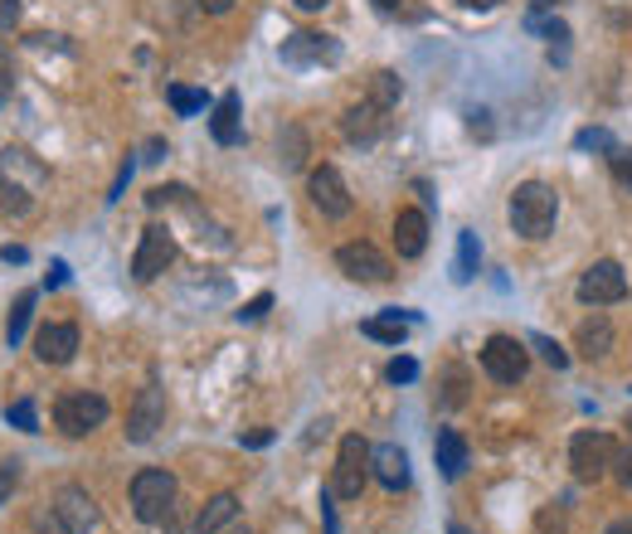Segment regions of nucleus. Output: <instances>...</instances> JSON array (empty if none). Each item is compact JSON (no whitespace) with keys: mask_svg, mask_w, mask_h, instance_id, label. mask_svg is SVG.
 Returning <instances> with one entry per match:
<instances>
[{"mask_svg":"<svg viewBox=\"0 0 632 534\" xmlns=\"http://www.w3.org/2000/svg\"><path fill=\"white\" fill-rule=\"evenodd\" d=\"M394 248H399V258H424L428 248V214L424 209H399L394 214Z\"/></svg>","mask_w":632,"mask_h":534,"instance_id":"dca6fc26","label":"nucleus"},{"mask_svg":"<svg viewBox=\"0 0 632 534\" xmlns=\"http://www.w3.org/2000/svg\"><path fill=\"white\" fill-rule=\"evenodd\" d=\"M268 306H273V292H258L253 302H244L239 321H263V316H268Z\"/></svg>","mask_w":632,"mask_h":534,"instance_id":"473e14b6","label":"nucleus"},{"mask_svg":"<svg viewBox=\"0 0 632 534\" xmlns=\"http://www.w3.org/2000/svg\"><path fill=\"white\" fill-rule=\"evenodd\" d=\"M166 102L176 107V117H200V112H205V93H200V88L171 83V88H166Z\"/></svg>","mask_w":632,"mask_h":534,"instance_id":"a878e982","label":"nucleus"},{"mask_svg":"<svg viewBox=\"0 0 632 534\" xmlns=\"http://www.w3.org/2000/svg\"><path fill=\"white\" fill-rule=\"evenodd\" d=\"M171 258H176V238L166 229H146L142 243H137V258H132V277L137 282L161 277V272L171 268Z\"/></svg>","mask_w":632,"mask_h":534,"instance_id":"9b49d317","label":"nucleus"},{"mask_svg":"<svg viewBox=\"0 0 632 534\" xmlns=\"http://www.w3.org/2000/svg\"><path fill=\"white\" fill-rule=\"evenodd\" d=\"M574 350H579L584 360H603L608 350H613V321H608V316H589V321H579V331H574Z\"/></svg>","mask_w":632,"mask_h":534,"instance_id":"6ab92c4d","label":"nucleus"},{"mask_svg":"<svg viewBox=\"0 0 632 534\" xmlns=\"http://www.w3.org/2000/svg\"><path fill=\"white\" fill-rule=\"evenodd\" d=\"M560 219V195L545 185V180H526V185H516L511 195V229L521 238H550V229H555Z\"/></svg>","mask_w":632,"mask_h":534,"instance_id":"f257e3e1","label":"nucleus"},{"mask_svg":"<svg viewBox=\"0 0 632 534\" xmlns=\"http://www.w3.org/2000/svg\"><path fill=\"white\" fill-rule=\"evenodd\" d=\"M482 370H487L496 384H521L530 374V350L516 336H492L487 345H482Z\"/></svg>","mask_w":632,"mask_h":534,"instance_id":"423d86ee","label":"nucleus"},{"mask_svg":"<svg viewBox=\"0 0 632 534\" xmlns=\"http://www.w3.org/2000/svg\"><path fill=\"white\" fill-rule=\"evenodd\" d=\"M146 161H166V141H151V146H146Z\"/></svg>","mask_w":632,"mask_h":534,"instance_id":"49530a36","label":"nucleus"},{"mask_svg":"<svg viewBox=\"0 0 632 534\" xmlns=\"http://www.w3.org/2000/svg\"><path fill=\"white\" fill-rule=\"evenodd\" d=\"M10 83H15V73H10V49L0 44V102L10 98Z\"/></svg>","mask_w":632,"mask_h":534,"instance_id":"72a5a7b5","label":"nucleus"},{"mask_svg":"<svg viewBox=\"0 0 632 534\" xmlns=\"http://www.w3.org/2000/svg\"><path fill=\"white\" fill-rule=\"evenodd\" d=\"M336 268H341L351 282H365V287H380V282L394 277L390 258L380 253L375 243H341L336 248Z\"/></svg>","mask_w":632,"mask_h":534,"instance_id":"0eeeda50","label":"nucleus"},{"mask_svg":"<svg viewBox=\"0 0 632 534\" xmlns=\"http://www.w3.org/2000/svg\"><path fill=\"white\" fill-rule=\"evenodd\" d=\"M54 423H59L64 438H88L93 428L108 423V399L103 394H64L59 404H54Z\"/></svg>","mask_w":632,"mask_h":534,"instance_id":"20e7f679","label":"nucleus"},{"mask_svg":"<svg viewBox=\"0 0 632 534\" xmlns=\"http://www.w3.org/2000/svg\"><path fill=\"white\" fill-rule=\"evenodd\" d=\"M74 350H78V326H69V321H54L35 336V355L44 365H69Z\"/></svg>","mask_w":632,"mask_h":534,"instance_id":"2eb2a0df","label":"nucleus"},{"mask_svg":"<svg viewBox=\"0 0 632 534\" xmlns=\"http://www.w3.org/2000/svg\"><path fill=\"white\" fill-rule=\"evenodd\" d=\"M336 496L331 491H321V520H326V534H341V530H336Z\"/></svg>","mask_w":632,"mask_h":534,"instance_id":"e433bc0d","label":"nucleus"},{"mask_svg":"<svg viewBox=\"0 0 632 534\" xmlns=\"http://www.w3.org/2000/svg\"><path fill=\"white\" fill-rule=\"evenodd\" d=\"M234 515H239V496H229V491L214 496V501H205V510L195 515V534H219Z\"/></svg>","mask_w":632,"mask_h":534,"instance_id":"4be33fe9","label":"nucleus"},{"mask_svg":"<svg viewBox=\"0 0 632 534\" xmlns=\"http://www.w3.org/2000/svg\"><path fill=\"white\" fill-rule=\"evenodd\" d=\"M365 476H370V447H365V438H360V433L341 438V452H336V471H331V496H341V501H356V496L365 491Z\"/></svg>","mask_w":632,"mask_h":534,"instance_id":"39448f33","label":"nucleus"},{"mask_svg":"<svg viewBox=\"0 0 632 534\" xmlns=\"http://www.w3.org/2000/svg\"><path fill=\"white\" fill-rule=\"evenodd\" d=\"M530 345L540 350V360H545V365H555V370H569V355H564V350L555 345V340L550 336H530Z\"/></svg>","mask_w":632,"mask_h":534,"instance_id":"c756f323","label":"nucleus"},{"mask_svg":"<svg viewBox=\"0 0 632 534\" xmlns=\"http://www.w3.org/2000/svg\"><path fill=\"white\" fill-rule=\"evenodd\" d=\"M477 263H482V243L472 229L458 234V263H453V282H472L477 277Z\"/></svg>","mask_w":632,"mask_h":534,"instance_id":"5701e85b","label":"nucleus"},{"mask_svg":"<svg viewBox=\"0 0 632 534\" xmlns=\"http://www.w3.org/2000/svg\"><path fill=\"white\" fill-rule=\"evenodd\" d=\"M603 534H632V515H623V520H613Z\"/></svg>","mask_w":632,"mask_h":534,"instance_id":"a18cd8bd","label":"nucleus"},{"mask_svg":"<svg viewBox=\"0 0 632 534\" xmlns=\"http://www.w3.org/2000/svg\"><path fill=\"white\" fill-rule=\"evenodd\" d=\"M375 10H380V15H394V10H399V0H375Z\"/></svg>","mask_w":632,"mask_h":534,"instance_id":"09e8293b","label":"nucleus"},{"mask_svg":"<svg viewBox=\"0 0 632 534\" xmlns=\"http://www.w3.org/2000/svg\"><path fill=\"white\" fill-rule=\"evenodd\" d=\"M623 297H628V277H623V268H618L613 258L594 263L579 277V302L584 306H613V302H623Z\"/></svg>","mask_w":632,"mask_h":534,"instance_id":"1a4fd4ad","label":"nucleus"},{"mask_svg":"<svg viewBox=\"0 0 632 534\" xmlns=\"http://www.w3.org/2000/svg\"><path fill=\"white\" fill-rule=\"evenodd\" d=\"M278 161H282V170H302L307 166V132L302 127H287L278 136Z\"/></svg>","mask_w":632,"mask_h":534,"instance_id":"b1692460","label":"nucleus"},{"mask_svg":"<svg viewBox=\"0 0 632 534\" xmlns=\"http://www.w3.org/2000/svg\"><path fill=\"white\" fill-rule=\"evenodd\" d=\"M69 282V263H49V277H44V287H64Z\"/></svg>","mask_w":632,"mask_h":534,"instance_id":"4c0bfd02","label":"nucleus"},{"mask_svg":"<svg viewBox=\"0 0 632 534\" xmlns=\"http://www.w3.org/2000/svg\"><path fill=\"white\" fill-rule=\"evenodd\" d=\"M574 146H579V151H608V156L618 151L613 132H603V127H584L579 136H574Z\"/></svg>","mask_w":632,"mask_h":534,"instance_id":"c85d7f7f","label":"nucleus"},{"mask_svg":"<svg viewBox=\"0 0 632 534\" xmlns=\"http://www.w3.org/2000/svg\"><path fill=\"white\" fill-rule=\"evenodd\" d=\"M239 93H224L219 102H214V117H210V136L219 146H239L244 141V122H239Z\"/></svg>","mask_w":632,"mask_h":534,"instance_id":"a211bd4d","label":"nucleus"},{"mask_svg":"<svg viewBox=\"0 0 632 534\" xmlns=\"http://www.w3.org/2000/svg\"><path fill=\"white\" fill-rule=\"evenodd\" d=\"M618 481L632 491V452H628V457H618Z\"/></svg>","mask_w":632,"mask_h":534,"instance_id":"37998d69","label":"nucleus"},{"mask_svg":"<svg viewBox=\"0 0 632 534\" xmlns=\"http://www.w3.org/2000/svg\"><path fill=\"white\" fill-rule=\"evenodd\" d=\"M54 525H59L64 534H88V530H98V505H93V496L83 491V486H64L59 496H54Z\"/></svg>","mask_w":632,"mask_h":534,"instance_id":"9d476101","label":"nucleus"},{"mask_svg":"<svg viewBox=\"0 0 632 534\" xmlns=\"http://www.w3.org/2000/svg\"><path fill=\"white\" fill-rule=\"evenodd\" d=\"M385 379H390V384H414V379H419V360H409V355H399V360H390V370H385Z\"/></svg>","mask_w":632,"mask_h":534,"instance_id":"7c9ffc66","label":"nucleus"},{"mask_svg":"<svg viewBox=\"0 0 632 534\" xmlns=\"http://www.w3.org/2000/svg\"><path fill=\"white\" fill-rule=\"evenodd\" d=\"M20 20V0H0V25H15Z\"/></svg>","mask_w":632,"mask_h":534,"instance_id":"ea45409f","label":"nucleus"},{"mask_svg":"<svg viewBox=\"0 0 632 534\" xmlns=\"http://www.w3.org/2000/svg\"><path fill=\"white\" fill-rule=\"evenodd\" d=\"M569 467H574L579 481H603V476L618 467V442L608 433H594V428H589V433H574Z\"/></svg>","mask_w":632,"mask_h":534,"instance_id":"7ed1b4c3","label":"nucleus"},{"mask_svg":"<svg viewBox=\"0 0 632 534\" xmlns=\"http://www.w3.org/2000/svg\"><path fill=\"white\" fill-rule=\"evenodd\" d=\"M370 471H375V481L390 486V491H404V486H409V457H404V447H394V442L370 447Z\"/></svg>","mask_w":632,"mask_h":534,"instance_id":"f3484780","label":"nucleus"},{"mask_svg":"<svg viewBox=\"0 0 632 534\" xmlns=\"http://www.w3.org/2000/svg\"><path fill=\"white\" fill-rule=\"evenodd\" d=\"M30 316H35V292H20V297H15V311H10V326H5L10 345H20V340H25Z\"/></svg>","mask_w":632,"mask_h":534,"instance_id":"bb28decb","label":"nucleus"},{"mask_svg":"<svg viewBox=\"0 0 632 534\" xmlns=\"http://www.w3.org/2000/svg\"><path fill=\"white\" fill-rule=\"evenodd\" d=\"M613 175L632 190V151H613Z\"/></svg>","mask_w":632,"mask_h":534,"instance_id":"f704fd0d","label":"nucleus"},{"mask_svg":"<svg viewBox=\"0 0 632 534\" xmlns=\"http://www.w3.org/2000/svg\"><path fill=\"white\" fill-rule=\"evenodd\" d=\"M20 486V462L10 457V462H0V505L10 501V491H15Z\"/></svg>","mask_w":632,"mask_h":534,"instance_id":"2f4dec72","label":"nucleus"},{"mask_svg":"<svg viewBox=\"0 0 632 534\" xmlns=\"http://www.w3.org/2000/svg\"><path fill=\"white\" fill-rule=\"evenodd\" d=\"M331 0H297V10H326Z\"/></svg>","mask_w":632,"mask_h":534,"instance_id":"8fccbe9b","label":"nucleus"},{"mask_svg":"<svg viewBox=\"0 0 632 534\" xmlns=\"http://www.w3.org/2000/svg\"><path fill=\"white\" fill-rule=\"evenodd\" d=\"M628 428H632V413H628Z\"/></svg>","mask_w":632,"mask_h":534,"instance_id":"603ef678","label":"nucleus"},{"mask_svg":"<svg viewBox=\"0 0 632 534\" xmlns=\"http://www.w3.org/2000/svg\"><path fill=\"white\" fill-rule=\"evenodd\" d=\"M433 462H438V471H443L448 481H458V476L467 471V442H462V433H453V428H438Z\"/></svg>","mask_w":632,"mask_h":534,"instance_id":"aec40b11","label":"nucleus"},{"mask_svg":"<svg viewBox=\"0 0 632 534\" xmlns=\"http://www.w3.org/2000/svg\"><path fill=\"white\" fill-rule=\"evenodd\" d=\"M176 505V476L161 467H146L132 476V510H137L142 525H161Z\"/></svg>","mask_w":632,"mask_h":534,"instance_id":"f03ea898","label":"nucleus"},{"mask_svg":"<svg viewBox=\"0 0 632 534\" xmlns=\"http://www.w3.org/2000/svg\"><path fill=\"white\" fill-rule=\"evenodd\" d=\"M409 326H419V311H390V316H375V321L360 326V336L370 340H385V345H404Z\"/></svg>","mask_w":632,"mask_h":534,"instance_id":"412c9836","label":"nucleus"},{"mask_svg":"<svg viewBox=\"0 0 632 534\" xmlns=\"http://www.w3.org/2000/svg\"><path fill=\"white\" fill-rule=\"evenodd\" d=\"M555 5H560V0H535V5H530V20H526V25H535V20L545 15V10H555Z\"/></svg>","mask_w":632,"mask_h":534,"instance_id":"c03bdc74","label":"nucleus"},{"mask_svg":"<svg viewBox=\"0 0 632 534\" xmlns=\"http://www.w3.org/2000/svg\"><path fill=\"white\" fill-rule=\"evenodd\" d=\"M244 447H268V442H273V433H268V428H258V433H248V438H239Z\"/></svg>","mask_w":632,"mask_h":534,"instance_id":"79ce46f5","label":"nucleus"},{"mask_svg":"<svg viewBox=\"0 0 632 534\" xmlns=\"http://www.w3.org/2000/svg\"><path fill=\"white\" fill-rule=\"evenodd\" d=\"M25 248H20V243H5V248H0V263H25Z\"/></svg>","mask_w":632,"mask_h":534,"instance_id":"a19ab883","label":"nucleus"},{"mask_svg":"<svg viewBox=\"0 0 632 534\" xmlns=\"http://www.w3.org/2000/svg\"><path fill=\"white\" fill-rule=\"evenodd\" d=\"M307 195H312L316 209H321V219H346V214L356 209L351 190H346V180H341V170H336V166H316L312 170Z\"/></svg>","mask_w":632,"mask_h":534,"instance_id":"6e6552de","label":"nucleus"},{"mask_svg":"<svg viewBox=\"0 0 632 534\" xmlns=\"http://www.w3.org/2000/svg\"><path fill=\"white\" fill-rule=\"evenodd\" d=\"M200 10H205V15H229L234 10V0H195Z\"/></svg>","mask_w":632,"mask_h":534,"instance_id":"58836bf2","label":"nucleus"},{"mask_svg":"<svg viewBox=\"0 0 632 534\" xmlns=\"http://www.w3.org/2000/svg\"><path fill=\"white\" fill-rule=\"evenodd\" d=\"M239 534H248V530H239Z\"/></svg>","mask_w":632,"mask_h":534,"instance_id":"864d4df0","label":"nucleus"},{"mask_svg":"<svg viewBox=\"0 0 632 534\" xmlns=\"http://www.w3.org/2000/svg\"><path fill=\"white\" fill-rule=\"evenodd\" d=\"M458 5H467V10H496L501 0H458Z\"/></svg>","mask_w":632,"mask_h":534,"instance_id":"de8ad7c7","label":"nucleus"},{"mask_svg":"<svg viewBox=\"0 0 632 534\" xmlns=\"http://www.w3.org/2000/svg\"><path fill=\"white\" fill-rule=\"evenodd\" d=\"M399 98H404V83H399V73H390V68H380L375 78H370V102L375 107H399Z\"/></svg>","mask_w":632,"mask_h":534,"instance_id":"393cba45","label":"nucleus"},{"mask_svg":"<svg viewBox=\"0 0 632 534\" xmlns=\"http://www.w3.org/2000/svg\"><path fill=\"white\" fill-rule=\"evenodd\" d=\"M5 423H15L20 433H40V413H35V399H15L5 408Z\"/></svg>","mask_w":632,"mask_h":534,"instance_id":"cd10ccee","label":"nucleus"},{"mask_svg":"<svg viewBox=\"0 0 632 534\" xmlns=\"http://www.w3.org/2000/svg\"><path fill=\"white\" fill-rule=\"evenodd\" d=\"M132 166H137V161H132V156H127V166H122V175H117V185H112V195H108V204H117L122 195H127V180H132Z\"/></svg>","mask_w":632,"mask_h":534,"instance_id":"c9c22d12","label":"nucleus"},{"mask_svg":"<svg viewBox=\"0 0 632 534\" xmlns=\"http://www.w3.org/2000/svg\"><path fill=\"white\" fill-rule=\"evenodd\" d=\"M282 64L307 68V64H341V44L331 34H292L282 39Z\"/></svg>","mask_w":632,"mask_h":534,"instance_id":"f8f14e48","label":"nucleus"},{"mask_svg":"<svg viewBox=\"0 0 632 534\" xmlns=\"http://www.w3.org/2000/svg\"><path fill=\"white\" fill-rule=\"evenodd\" d=\"M448 534H467V530H462V525H453V530H448Z\"/></svg>","mask_w":632,"mask_h":534,"instance_id":"3c124183","label":"nucleus"},{"mask_svg":"<svg viewBox=\"0 0 632 534\" xmlns=\"http://www.w3.org/2000/svg\"><path fill=\"white\" fill-rule=\"evenodd\" d=\"M385 127H390V117H385V107H375V102H360V107H351L341 117L346 141H356V146H375L380 136H385Z\"/></svg>","mask_w":632,"mask_h":534,"instance_id":"4468645a","label":"nucleus"},{"mask_svg":"<svg viewBox=\"0 0 632 534\" xmlns=\"http://www.w3.org/2000/svg\"><path fill=\"white\" fill-rule=\"evenodd\" d=\"M161 423H166V394L156 389V384H146V389L137 394V404H132V413H127V438L151 442Z\"/></svg>","mask_w":632,"mask_h":534,"instance_id":"ddd939ff","label":"nucleus"}]
</instances>
